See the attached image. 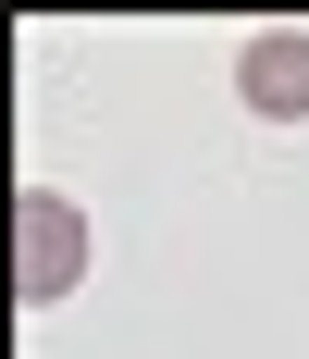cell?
I'll return each instance as SVG.
<instances>
[{
  "mask_svg": "<svg viewBox=\"0 0 309 359\" xmlns=\"http://www.w3.org/2000/svg\"><path fill=\"white\" fill-rule=\"evenodd\" d=\"M74 273H87V211L62 186H25L13 198V297L50 310V297H74Z\"/></svg>",
  "mask_w": 309,
  "mask_h": 359,
  "instance_id": "6da1fadb",
  "label": "cell"
},
{
  "mask_svg": "<svg viewBox=\"0 0 309 359\" xmlns=\"http://www.w3.org/2000/svg\"><path fill=\"white\" fill-rule=\"evenodd\" d=\"M235 100L260 111V124H309V25L247 37V62H235Z\"/></svg>",
  "mask_w": 309,
  "mask_h": 359,
  "instance_id": "7a4b0ae2",
  "label": "cell"
}]
</instances>
